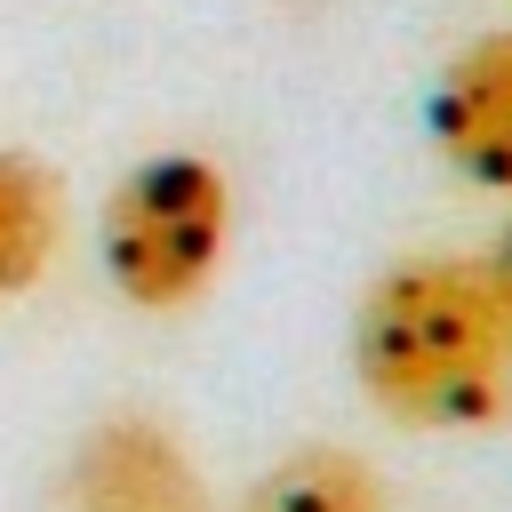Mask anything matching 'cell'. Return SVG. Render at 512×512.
<instances>
[{
	"mask_svg": "<svg viewBox=\"0 0 512 512\" xmlns=\"http://www.w3.org/2000/svg\"><path fill=\"white\" fill-rule=\"evenodd\" d=\"M352 376L408 432L512 424V280L488 256H408L352 312Z\"/></svg>",
	"mask_w": 512,
	"mask_h": 512,
	"instance_id": "obj_1",
	"label": "cell"
},
{
	"mask_svg": "<svg viewBox=\"0 0 512 512\" xmlns=\"http://www.w3.org/2000/svg\"><path fill=\"white\" fill-rule=\"evenodd\" d=\"M232 248V176L208 152H152L104 192V280L136 312L208 296Z\"/></svg>",
	"mask_w": 512,
	"mask_h": 512,
	"instance_id": "obj_2",
	"label": "cell"
},
{
	"mask_svg": "<svg viewBox=\"0 0 512 512\" xmlns=\"http://www.w3.org/2000/svg\"><path fill=\"white\" fill-rule=\"evenodd\" d=\"M56 512H216V504H208V480H200L192 448L176 440V424L120 408L72 440V456L56 472Z\"/></svg>",
	"mask_w": 512,
	"mask_h": 512,
	"instance_id": "obj_3",
	"label": "cell"
},
{
	"mask_svg": "<svg viewBox=\"0 0 512 512\" xmlns=\"http://www.w3.org/2000/svg\"><path fill=\"white\" fill-rule=\"evenodd\" d=\"M432 144L464 184L512 192V32H480L448 56L432 88Z\"/></svg>",
	"mask_w": 512,
	"mask_h": 512,
	"instance_id": "obj_4",
	"label": "cell"
},
{
	"mask_svg": "<svg viewBox=\"0 0 512 512\" xmlns=\"http://www.w3.org/2000/svg\"><path fill=\"white\" fill-rule=\"evenodd\" d=\"M232 512H392V488L360 448L312 440V448H288L280 464H264Z\"/></svg>",
	"mask_w": 512,
	"mask_h": 512,
	"instance_id": "obj_5",
	"label": "cell"
},
{
	"mask_svg": "<svg viewBox=\"0 0 512 512\" xmlns=\"http://www.w3.org/2000/svg\"><path fill=\"white\" fill-rule=\"evenodd\" d=\"M64 248V176L40 152H0V304L40 288Z\"/></svg>",
	"mask_w": 512,
	"mask_h": 512,
	"instance_id": "obj_6",
	"label": "cell"
},
{
	"mask_svg": "<svg viewBox=\"0 0 512 512\" xmlns=\"http://www.w3.org/2000/svg\"><path fill=\"white\" fill-rule=\"evenodd\" d=\"M488 264H496V272H504V280H512V224H504V232H496V248H488Z\"/></svg>",
	"mask_w": 512,
	"mask_h": 512,
	"instance_id": "obj_7",
	"label": "cell"
}]
</instances>
